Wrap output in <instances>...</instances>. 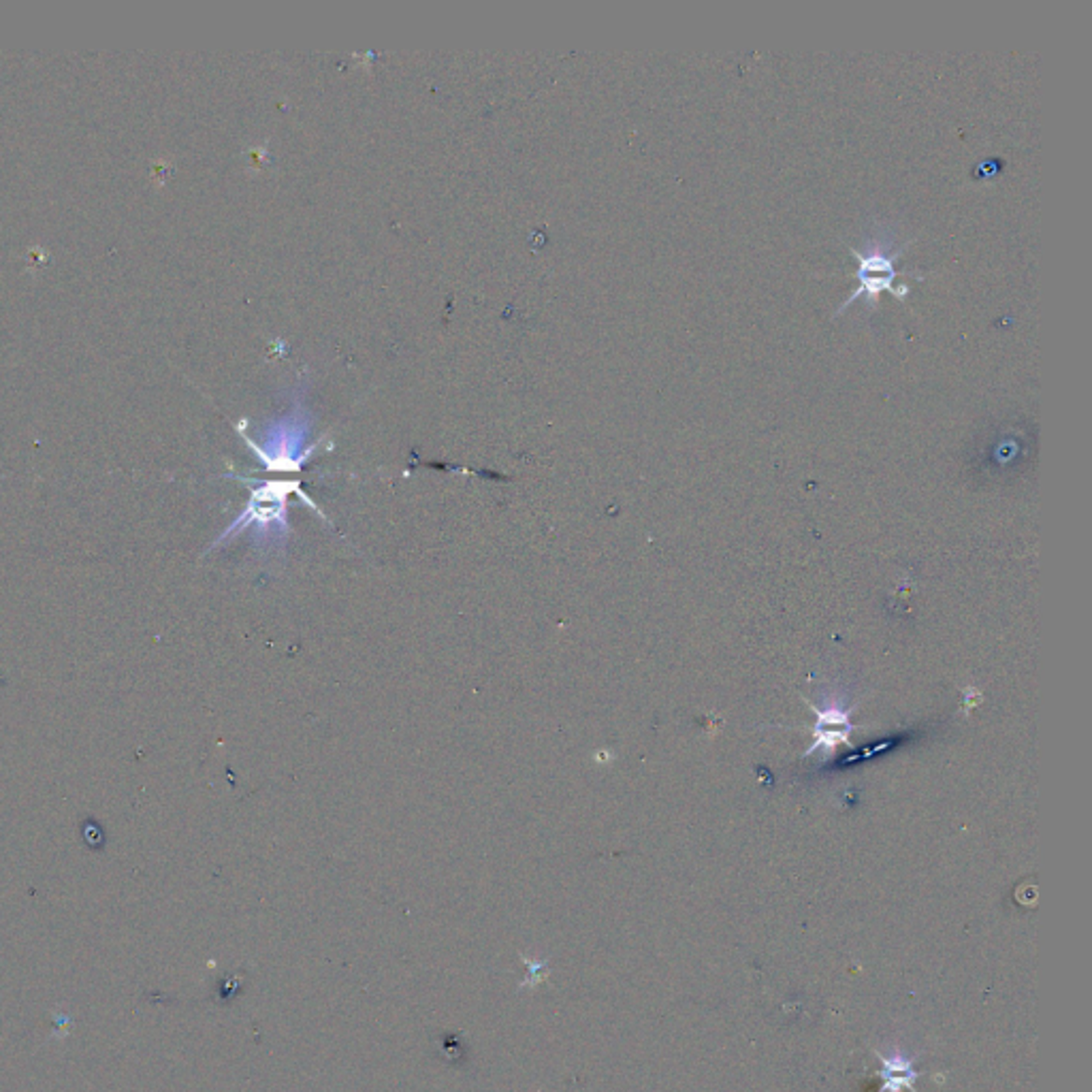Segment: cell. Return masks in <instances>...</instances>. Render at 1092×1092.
I'll return each mask as SVG.
<instances>
[{
  "mask_svg": "<svg viewBox=\"0 0 1092 1092\" xmlns=\"http://www.w3.org/2000/svg\"><path fill=\"white\" fill-rule=\"evenodd\" d=\"M909 243H896V235L888 226L877 225L865 240V250L852 248V255L858 258L860 286L847 297V301L838 308L837 314L845 312L850 308V303L862 295L866 297L868 305H877L883 290L895 293L896 297H907L909 286H895V278L898 276L896 261Z\"/></svg>",
  "mask_w": 1092,
  "mask_h": 1092,
  "instance_id": "cell-1",
  "label": "cell"
}]
</instances>
